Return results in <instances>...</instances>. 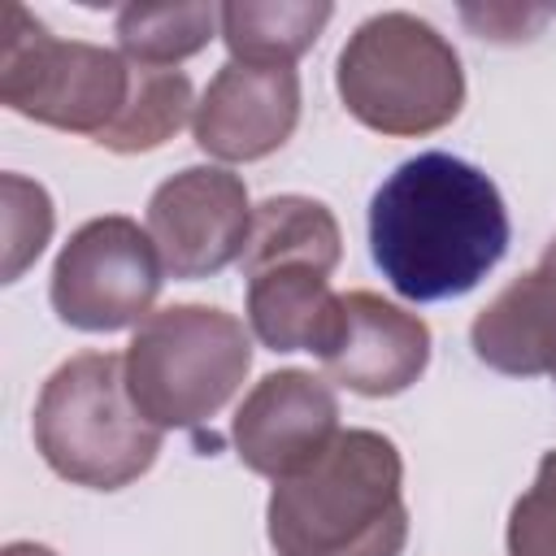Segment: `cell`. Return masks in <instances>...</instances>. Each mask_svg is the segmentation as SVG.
<instances>
[{
  "label": "cell",
  "instance_id": "6da1fadb",
  "mask_svg": "<svg viewBox=\"0 0 556 556\" xmlns=\"http://www.w3.org/2000/svg\"><path fill=\"white\" fill-rule=\"evenodd\" d=\"M500 187L452 152L395 165L369 200V256L417 304L469 295L508 252Z\"/></svg>",
  "mask_w": 556,
  "mask_h": 556
},
{
  "label": "cell",
  "instance_id": "7a4b0ae2",
  "mask_svg": "<svg viewBox=\"0 0 556 556\" xmlns=\"http://www.w3.org/2000/svg\"><path fill=\"white\" fill-rule=\"evenodd\" d=\"M265 530L278 556H400L408 508L395 443L339 430L313 465L274 482Z\"/></svg>",
  "mask_w": 556,
  "mask_h": 556
},
{
  "label": "cell",
  "instance_id": "3957f363",
  "mask_svg": "<svg viewBox=\"0 0 556 556\" xmlns=\"http://www.w3.org/2000/svg\"><path fill=\"white\" fill-rule=\"evenodd\" d=\"M30 430L48 469L91 491H122L143 478L165 434L139 417L113 352H78L56 365L35 400Z\"/></svg>",
  "mask_w": 556,
  "mask_h": 556
},
{
  "label": "cell",
  "instance_id": "277c9868",
  "mask_svg": "<svg viewBox=\"0 0 556 556\" xmlns=\"http://www.w3.org/2000/svg\"><path fill=\"white\" fill-rule=\"evenodd\" d=\"M122 369L143 421L156 430H195L243 387L252 369V339L226 308L169 304L135 326Z\"/></svg>",
  "mask_w": 556,
  "mask_h": 556
},
{
  "label": "cell",
  "instance_id": "5b68a950",
  "mask_svg": "<svg viewBox=\"0 0 556 556\" xmlns=\"http://www.w3.org/2000/svg\"><path fill=\"white\" fill-rule=\"evenodd\" d=\"M343 109L395 139L447 126L465 104V70L456 48L413 13H378L361 22L334 65Z\"/></svg>",
  "mask_w": 556,
  "mask_h": 556
},
{
  "label": "cell",
  "instance_id": "8992f818",
  "mask_svg": "<svg viewBox=\"0 0 556 556\" xmlns=\"http://www.w3.org/2000/svg\"><path fill=\"white\" fill-rule=\"evenodd\" d=\"M130 96V65L113 48L56 39L22 4H4L0 100L52 130L100 135Z\"/></svg>",
  "mask_w": 556,
  "mask_h": 556
},
{
  "label": "cell",
  "instance_id": "52a82bcc",
  "mask_svg": "<svg viewBox=\"0 0 556 556\" xmlns=\"http://www.w3.org/2000/svg\"><path fill=\"white\" fill-rule=\"evenodd\" d=\"M161 256L152 235L122 217L83 222L52 265V308L65 326L109 334L126 326H143L161 295Z\"/></svg>",
  "mask_w": 556,
  "mask_h": 556
},
{
  "label": "cell",
  "instance_id": "ba28073f",
  "mask_svg": "<svg viewBox=\"0 0 556 556\" xmlns=\"http://www.w3.org/2000/svg\"><path fill=\"white\" fill-rule=\"evenodd\" d=\"M248 230V187L217 165H191L165 178L148 200V235L169 278H208L243 261Z\"/></svg>",
  "mask_w": 556,
  "mask_h": 556
},
{
  "label": "cell",
  "instance_id": "9c48e42d",
  "mask_svg": "<svg viewBox=\"0 0 556 556\" xmlns=\"http://www.w3.org/2000/svg\"><path fill=\"white\" fill-rule=\"evenodd\" d=\"M339 434V400L330 382L304 369L265 374L230 421L235 456L261 478H291L313 465Z\"/></svg>",
  "mask_w": 556,
  "mask_h": 556
},
{
  "label": "cell",
  "instance_id": "30bf717a",
  "mask_svg": "<svg viewBox=\"0 0 556 556\" xmlns=\"http://www.w3.org/2000/svg\"><path fill=\"white\" fill-rule=\"evenodd\" d=\"M300 122V78L291 65L226 61L191 117L195 148L217 161H261L278 152Z\"/></svg>",
  "mask_w": 556,
  "mask_h": 556
},
{
  "label": "cell",
  "instance_id": "8fae6325",
  "mask_svg": "<svg viewBox=\"0 0 556 556\" xmlns=\"http://www.w3.org/2000/svg\"><path fill=\"white\" fill-rule=\"evenodd\" d=\"M321 365L330 382L356 395H400L430 365V326L374 291H348L339 334L321 352Z\"/></svg>",
  "mask_w": 556,
  "mask_h": 556
},
{
  "label": "cell",
  "instance_id": "7c38bea8",
  "mask_svg": "<svg viewBox=\"0 0 556 556\" xmlns=\"http://www.w3.org/2000/svg\"><path fill=\"white\" fill-rule=\"evenodd\" d=\"M473 356L508 378L556 382V235L534 269L513 278L469 326Z\"/></svg>",
  "mask_w": 556,
  "mask_h": 556
},
{
  "label": "cell",
  "instance_id": "4fadbf2b",
  "mask_svg": "<svg viewBox=\"0 0 556 556\" xmlns=\"http://www.w3.org/2000/svg\"><path fill=\"white\" fill-rule=\"evenodd\" d=\"M343 321V295L326 274L278 265L248 278V326L269 352H326Z\"/></svg>",
  "mask_w": 556,
  "mask_h": 556
},
{
  "label": "cell",
  "instance_id": "5bb4252c",
  "mask_svg": "<svg viewBox=\"0 0 556 556\" xmlns=\"http://www.w3.org/2000/svg\"><path fill=\"white\" fill-rule=\"evenodd\" d=\"M343 256V235L334 213L308 195H269L252 208V230L243 248V274L256 278L278 265H304L330 274Z\"/></svg>",
  "mask_w": 556,
  "mask_h": 556
},
{
  "label": "cell",
  "instance_id": "9a60e30c",
  "mask_svg": "<svg viewBox=\"0 0 556 556\" xmlns=\"http://www.w3.org/2000/svg\"><path fill=\"white\" fill-rule=\"evenodd\" d=\"M330 13L334 9L326 0H282V4L235 0L217 9L230 61L243 65H291L317 43Z\"/></svg>",
  "mask_w": 556,
  "mask_h": 556
},
{
  "label": "cell",
  "instance_id": "2e32d148",
  "mask_svg": "<svg viewBox=\"0 0 556 556\" xmlns=\"http://www.w3.org/2000/svg\"><path fill=\"white\" fill-rule=\"evenodd\" d=\"M187 117H195V100H191V78L182 70L130 65V96L113 117V126L96 135V143L122 156L152 152L165 139H174Z\"/></svg>",
  "mask_w": 556,
  "mask_h": 556
},
{
  "label": "cell",
  "instance_id": "e0dca14e",
  "mask_svg": "<svg viewBox=\"0 0 556 556\" xmlns=\"http://www.w3.org/2000/svg\"><path fill=\"white\" fill-rule=\"evenodd\" d=\"M222 26L213 4H126L113 22L117 48L130 65L174 70L195 56Z\"/></svg>",
  "mask_w": 556,
  "mask_h": 556
},
{
  "label": "cell",
  "instance_id": "ac0fdd59",
  "mask_svg": "<svg viewBox=\"0 0 556 556\" xmlns=\"http://www.w3.org/2000/svg\"><path fill=\"white\" fill-rule=\"evenodd\" d=\"M0 204H4V282H17L52 239L56 217L48 191L22 174H0Z\"/></svg>",
  "mask_w": 556,
  "mask_h": 556
},
{
  "label": "cell",
  "instance_id": "d6986e66",
  "mask_svg": "<svg viewBox=\"0 0 556 556\" xmlns=\"http://www.w3.org/2000/svg\"><path fill=\"white\" fill-rule=\"evenodd\" d=\"M508 556H556V452L539 460L534 482L508 513Z\"/></svg>",
  "mask_w": 556,
  "mask_h": 556
},
{
  "label": "cell",
  "instance_id": "ffe728a7",
  "mask_svg": "<svg viewBox=\"0 0 556 556\" xmlns=\"http://www.w3.org/2000/svg\"><path fill=\"white\" fill-rule=\"evenodd\" d=\"M460 17H465V26L478 30V39L517 43V39H534L539 26L552 17V9H517V4H486V9H473V4H465Z\"/></svg>",
  "mask_w": 556,
  "mask_h": 556
},
{
  "label": "cell",
  "instance_id": "44dd1931",
  "mask_svg": "<svg viewBox=\"0 0 556 556\" xmlns=\"http://www.w3.org/2000/svg\"><path fill=\"white\" fill-rule=\"evenodd\" d=\"M0 556H56V552L43 547V543H9Z\"/></svg>",
  "mask_w": 556,
  "mask_h": 556
}]
</instances>
